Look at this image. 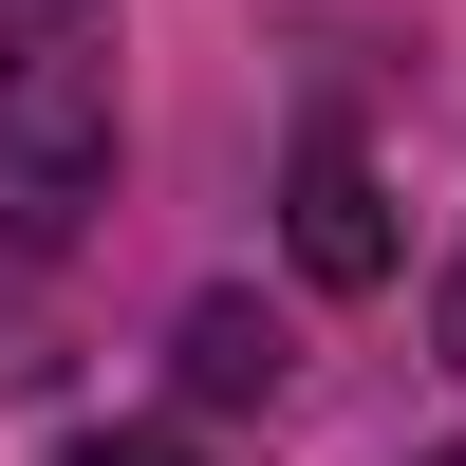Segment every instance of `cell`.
<instances>
[{
    "mask_svg": "<svg viewBox=\"0 0 466 466\" xmlns=\"http://www.w3.org/2000/svg\"><path fill=\"white\" fill-rule=\"evenodd\" d=\"M112 131H131V94H112V0H0V206H19L37 243L112 187Z\"/></svg>",
    "mask_w": 466,
    "mask_h": 466,
    "instance_id": "6da1fadb",
    "label": "cell"
},
{
    "mask_svg": "<svg viewBox=\"0 0 466 466\" xmlns=\"http://www.w3.org/2000/svg\"><path fill=\"white\" fill-rule=\"evenodd\" d=\"M280 243H299V280H318V299H373V280L410 261V224H392V187H373V149L336 131V112L299 131V168H280Z\"/></svg>",
    "mask_w": 466,
    "mask_h": 466,
    "instance_id": "7a4b0ae2",
    "label": "cell"
},
{
    "mask_svg": "<svg viewBox=\"0 0 466 466\" xmlns=\"http://www.w3.org/2000/svg\"><path fill=\"white\" fill-rule=\"evenodd\" d=\"M168 355H187V392H206V410L280 392V318H261V299H187V336H168Z\"/></svg>",
    "mask_w": 466,
    "mask_h": 466,
    "instance_id": "3957f363",
    "label": "cell"
},
{
    "mask_svg": "<svg viewBox=\"0 0 466 466\" xmlns=\"http://www.w3.org/2000/svg\"><path fill=\"white\" fill-rule=\"evenodd\" d=\"M56 466H206L187 430H94V448H56Z\"/></svg>",
    "mask_w": 466,
    "mask_h": 466,
    "instance_id": "277c9868",
    "label": "cell"
},
{
    "mask_svg": "<svg viewBox=\"0 0 466 466\" xmlns=\"http://www.w3.org/2000/svg\"><path fill=\"white\" fill-rule=\"evenodd\" d=\"M430 336H448V373H466V261H448V299H430Z\"/></svg>",
    "mask_w": 466,
    "mask_h": 466,
    "instance_id": "5b68a950",
    "label": "cell"
},
{
    "mask_svg": "<svg viewBox=\"0 0 466 466\" xmlns=\"http://www.w3.org/2000/svg\"><path fill=\"white\" fill-rule=\"evenodd\" d=\"M430 466H466V448H430Z\"/></svg>",
    "mask_w": 466,
    "mask_h": 466,
    "instance_id": "8992f818",
    "label": "cell"
}]
</instances>
